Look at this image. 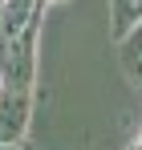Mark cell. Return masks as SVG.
<instances>
[{"instance_id":"cell-1","label":"cell","mask_w":142,"mask_h":150,"mask_svg":"<svg viewBox=\"0 0 142 150\" xmlns=\"http://www.w3.org/2000/svg\"><path fill=\"white\" fill-rule=\"evenodd\" d=\"M37 28L41 21L16 33V37H0V89H28L33 85V65H37Z\"/></svg>"},{"instance_id":"cell-5","label":"cell","mask_w":142,"mask_h":150,"mask_svg":"<svg viewBox=\"0 0 142 150\" xmlns=\"http://www.w3.org/2000/svg\"><path fill=\"white\" fill-rule=\"evenodd\" d=\"M126 150H142V126L134 130V138H130V146H126Z\"/></svg>"},{"instance_id":"cell-4","label":"cell","mask_w":142,"mask_h":150,"mask_svg":"<svg viewBox=\"0 0 142 150\" xmlns=\"http://www.w3.org/2000/svg\"><path fill=\"white\" fill-rule=\"evenodd\" d=\"M122 65H126V73H130V77L142 85V57H130V61H122Z\"/></svg>"},{"instance_id":"cell-3","label":"cell","mask_w":142,"mask_h":150,"mask_svg":"<svg viewBox=\"0 0 142 150\" xmlns=\"http://www.w3.org/2000/svg\"><path fill=\"white\" fill-rule=\"evenodd\" d=\"M142 21V0H110V37L122 41Z\"/></svg>"},{"instance_id":"cell-2","label":"cell","mask_w":142,"mask_h":150,"mask_svg":"<svg viewBox=\"0 0 142 150\" xmlns=\"http://www.w3.org/2000/svg\"><path fill=\"white\" fill-rule=\"evenodd\" d=\"M28 130V89H0V142L16 146Z\"/></svg>"}]
</instances>
